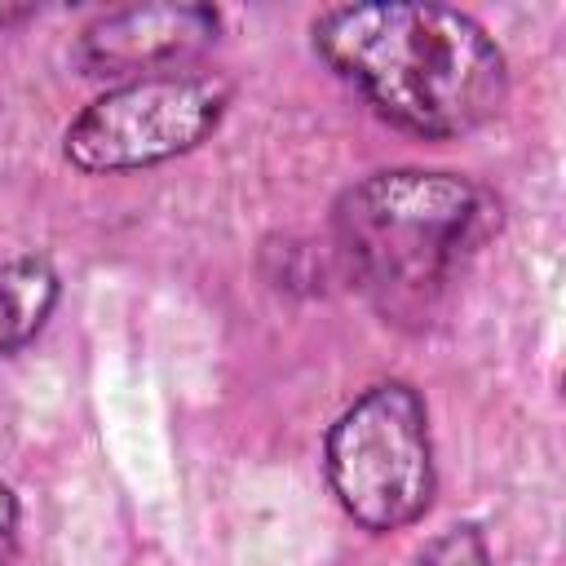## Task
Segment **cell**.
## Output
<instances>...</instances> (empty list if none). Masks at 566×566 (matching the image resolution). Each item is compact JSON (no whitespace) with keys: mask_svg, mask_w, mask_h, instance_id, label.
Masks as SVG:
<instances>
[{"mask_svg":"<svg viewBox=\"0 0 566 566\" xmlns=\"http://www.w3.org/2000/svg\"><path fill=\"white\" fill-rule=\"evenodd\" d=\"M314 49L380 119L429 142L482 128L509 93L500 44L447 4H336L314 18Z\"/></svg>","mask_w":566,"mask_h":566,"instance_id":"1","label":"cell"},{"mask_svg":"<svg viewBox=\"0 0 566 566\" xmlns=\"http://www.w3.org/2000/svg\"><path fill=\"white\" fill-rule=\"evenodd\" d=\"M491 199L455 177L394 168L354 181L332 208L340 274L389 318H424L491 234Z\"/></svg>","mask_w":566,"mask_h":566,"instance_id":"2","label":"cell"},{"mask_svg":"<svg viewBox=\"0 0 566 566\" xmlns=\"http://www.w3.org/2000/svg\"><path fill=\"white\" fill-rule=\"evenodd\" d=\"M327 482L340 509L385 535L411 526L433 500L429 416L411 385L380 380L327 429Z\"/></svg>","mask_w":566,"mask_h":566,"instance_id":"3","label":"cell"},{"mask_svg":"<svg viewBox=\"0 0 566 566\" xmlns=\"http://www.w3.org/2000/svg\"><path fill=\"white\" fill-rule=\"evenodd\" d=\"M230 84L203 71H164L124 80L88 102L66 137L62 155L80 172H137L195 150L226 115Z\"/></svg>","mask_w":566,"mask_h":566,"instance_id":"4","label":"cell"},{"mask_svg":"<svg viewBox=\"0 0 566 566\" xmlns=\"http://www.w3.org/2000/svg\"><path fill=\"white\" fill-rule=\"evenodd\" d=\"M217 9L208 4H128L115 13H102L93 27H84L75 44V62L84 75H137L159 71L172 62L195 57L217 40Z\"/></svg>","mask_w":566,"mask_h":566,"instance_id":"5","label":"cell"},{"mask_svg":"<svg viewBox=\"0 0 566 566\" xmlns=\"http://www.w3.org/2000/svg\"><path fill=\"white\" fill-rule=\"evenodd\" d=\"M57 305V274L44 256L27 252L0 261V354L22 349Z\"/></svg>","mask_w":566,"mask_h":566,"instance_id":"6","label":"cell"},{"mask_svg":"<svg viewBox=\"0 0 566 566\" xmlns=\"http://www.w3.org/2000/svg\"><path fill=\"white\" fill-rule=\"evenodd\" d=\"M407 566H491V557H486V544H482L478 526H447Z\"/></svg>","mask_w":566,"mask_h":566,"instance_id":"7","label":"cell"},{"mask_svg":"<svg viewBox=\"0 0 566 566\" xmlns=\"http://www.w3.org/2000/svg\"><path fill=\"white\" fill-rule=\"evenodd\" d=\"M13 548H18V500L0 482V566L13 557Z\"/></svg>","mask_w":566,"mask_h":566,"instance_id":"8","label":"cell"},{"mask_svg":"<svg viewBox=\"0 0 566 566\" xmlns=\"http://www.w3.org/2000/svg\"><path fill=\"white\" fill-rule=\"evenodd\" d=\"M35 9L31 4H18V9H9V4H0V27H13V22H22V18H31Z\"/></svg>","mask_w":566,"mask_h":566,"instance_id":"9","label":"cell"}]
</instances>
